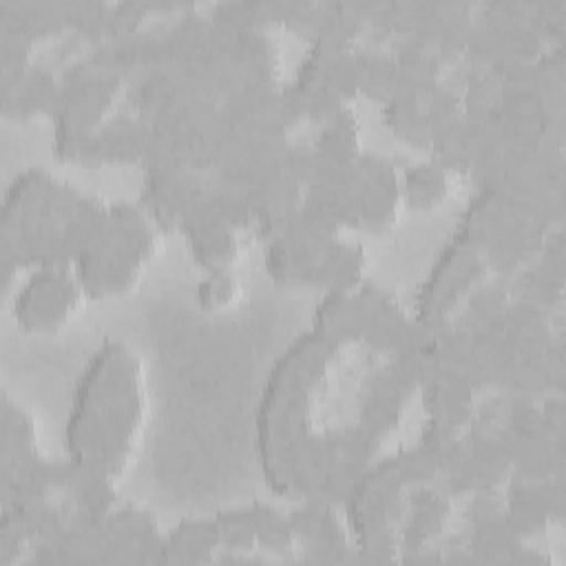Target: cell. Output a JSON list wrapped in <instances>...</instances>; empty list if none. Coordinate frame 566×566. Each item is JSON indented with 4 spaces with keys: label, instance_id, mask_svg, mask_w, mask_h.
<instances>
[{
    "label": "cell",
    "instance_id": "6da1fadb",
    "mask_svg": "<svg viewBox=\"0 0 566 566\" xmlns=\"http://www.w3.org/2000/svg\"><path fill=\"white\" fill-rule=\"evenodd\" d=\"M336 349L312 329L274 363L256 411V449L265 482L285 497H314L325 471L338 460L336 429L314 431L312 396L325 380Z\"/></svg>",
    "mask_w": 566,
    "mask_h": 566
},
{
    "label": "cell",
    "instance_id": "7a4b0ae2",
    "mask_svg": "<svg viewBox=\"0 0 566 566\" xmlns=\"http://www.w3.org/2000/svg\"><path fill=\"white\" fill-rule=\"evenodd\" d=\"M144 413L139 360L106 338L82 371L64 427L69 458L99 475L124 471Z\"/></svg>",
    "mask_w": 566,
    "mask_h": 566
},
{
    "label": "cell",
    "instance_id": "3957f363",
    "mask_svg": "<svg viewBox=\"0 0 566 566\" xmlns=\"http://www.w3.org/2000/svg\"><path fill=\"white\" fill-rule=\"evenodd\" d=\"M122 77L93 69L88 57H82L64 69L60 77V108L53 117V153L64 161H77L82 142L93 135L104 122Z\"/></svg>",
    "mask_w": 566,
    "mask_h": 566
},
{
    "label": "cell",
    "instance_id": "277c9868",
    "mask_svg": "<svg viewBox=\"0 0 566 566\" xmlns=\"http://www.w3.org/2000/svg\"><path fill=\"white\" fill-rule=\"evenodd\" d=\"M484 268L486 263L482 252L453 232L418 290L416 318L433 327H442L460 296L480 283Z\"/></svg>",
    "mask_w": 566,
    "mask_h": 566
},
{
    "label": "cell",
    "instance_id": "5b68a950",
    "mask_svg": "<svg viewBox=\"0 0 566 566\" xmlns=\"http://www.w3.org/2000/svg\"><path fill=\"white\" fill-rule=\"evenodd\" d=\"M356 296L363 314V338L374 349L387 354L418 352L431 345L442 327L422 323L420 318H409L398 301L376 283H360Z\"/></svg>",
    "mask_w": 566,
    "mask_h": 566
},
{
    "label": "cell",
    "instance_id": "8992f818",
    "mask_svg": "<svg viewBox=\"0 0 566 566\" xmlns=\"http://www.w3.org/2000/svg\"><path fill=\"white\" fill-rule=\"evenodd\" d=\"M80 283L66 268H35L13 301V314L24 329L51 332L77 305Z\"/></svg>",
    "mask_w": 566,
    "mask_h": 566
},
{
    "label": "cell",
    "instance_id": "52a82bcc",
    "mask_svg": "<svg viewBox=\"0 0 566 566\" xmlns=\"http://www.w3.org/2000/svg\"><path fill=\"white\" fill-rule=\"evenodd\" d=\"M566 511V480L544 478V480H524L513 475L504 515L511 528L520 535H537L546 531L553 520H564Z\"/></svg>",
    "mask_w": 566,
    "mask_h": 566
},
{
    "label": "cell",
    "instance_id": "ba28073f",
    "mask_svg": "<svg viewBox=\"0 0 566 566\" xmlns=\"http://www.w3.org/2000/svg\"><path fill=\"white\" fill-rule=\"evenodd\" d=\"M206 190L208 184L190 170L146 172L139 203L159 230L172 232L201 203Z\"/></svg>",
    "mask_w": 566,
    "mask_h": 566
},
{
    "label": "cell",
    "instance_id": "9c48e42d",
    "mask_svg": "<svg viewBox=\"0 0 566 566\" xmlns=\"http://www.w3.org/2000/svg\"><path fill=\"white\" fill-rule=\"evenodd\" d=\"M358 228L382 232L394 221L400 197V177L394 164L380 155H358Z\"/></svg>",
    "mask_w": 566,
    "mask_h": 566
},
{
    "label": "cell",
    "instance_id": "30bf717a",
    "mask_svg": "<svg viewBox=\"0 0 566 566\" xmlns=\"http://www.w3.org/2000/svg\"><path fill=\"white\" fill-rule=\"evenodd\" d=\"M287 517L294 539L303 544L312 562H354V546L329 504L305 500Z\"/></svg>",
    "mask_w": 566,
    "mask_h": 566
},
{
    "label": "cell",
    "instance_id": "8fae6325",
    "mask_svg": "<svg viewBox=\"0 0 566 566\" xmlns=\"http://www.w3.org/2000/svg\"><path fill=\"white\" fill-rule=\"evenodd\" d=\"M150 130V124L139 115L113 117L82 142L77 161L84 166H99L104 161L142 164Z\"/></svg>",
    "mask_w": 566,
    "mask_h": 566
},
{
    "label": "cell",
    "instance_id": "7c38bea8",
    "mask_svg": "<svg viewBox=\"0 0 566 566\" xmlns=\"http://www.w3.org/2000/svg\"><path fill=\"white\" fill-rule=\"evenodd\" d=\"M179 230L186 234L195 261L206 270L228 268L237 254L234 230L214 214L208 190L201 203L184 219Z\"/></svg>",
    "mask_w": 566,
    "mask_h": 566
},
{
    "label": "cell",
    "instance_id": "4fadbf2b",
    "mask_svg": "<svg viewBox=\"0 0 566 566\" xmlns=\"http://www.w3.org/2000/svg\"><path fill=\"white\" fill-rule=\"evenodd\" d=\"M294 80L303 86H321L334 93L340 102L352 99L358 93L354 49L318 42L310 44Z\"/></svg>",
    "mask_w": 566,
    "mask_h": 566
},
{
    "label": "cell",
    "instance_id": "5bb4252c",
    "mask_svg": "<svg viewBox=\"0 0 566 566\" xmlns=\"http://www.w3.org/2000/svg\"><path fill=\"white\" fill-rule=\"evenodd\" d=\"M73 265L80 287L93 298L128 290L135 283L142 268L135 261L115 252L108 243L86 250L75 259Z\"/></svg>",
    "mask_w": 566,
    "mask_h": 566
},
{
    "label": "cell",
    "instance_id": "9a60e30c",
    "mask_svg": "<svg viewBox=\"0 0 566 566\" xmlns=\"http://www.w3.org/2000/svg\"><path fill=\"white\" fill-rule=\"evenodd\" d=\"M142 203L115 201L108 206V245L142 265L155 250V228Z\"/></svg>",
    "mask_w": 566,
    "mask_h": 566
},
{
    "label": "cell",
    "instance_id": "2e32d148",
    "mask_svg": "<svg viewBox=\"0 0 566 566\" xmlns=\"http://www.w3.org/2000/svg\"><path fill=\"white\" fill-rule=\"evenodd\" d=\"M449 497L427 489L413 486L407 493V520L398 533V546L405 555L422 548L433 535H438L449 520Z\"/></svg>",
    "mask_w": 566,
    "mask_h": 566
},
{
    "label": "cell",
    "instance_id": "e0dca14e",
    "mask_svg": "<svg viewBox=\"0 0 566 566\" xmlns=\"http://www.w3.org/2000/svg\"><path fill=\"white\" fill-rule=\"evenodd\" d=\"M312 332L334 349L363 338V314L356 290H329L314 310Z\"/></svg>",
    "mask_w": 566,
    "mask_h": 566
},
{
    "label": "cell",
    "instance_id": "ac0fdd59",
    "mask_svg": "<svg viewBox=\"0 0 566 566\" xmlns=\"http://www.w3.org/2000/svg\"><path fill=\"white\" fill-rule=\"evenodd\" d=\"M473 387L458 374L442 371L438 378L422 387V405L427 420L460 429L473 416Z\"/></svg>",
    "mask_w": 566,
    "mask_h": 566
},
{
    "label": "cell",
    "instance_id": "d6986e66",
    "mask_svg": "<svg viewBox=\"0 0 566 566\" xmlns=\"http://www.w3.org/2000/svg\"><path fill=\"white\" fill-rule=\"evenodd\" d=\"M517 217L520 214H515L497 195L478 190L467 203L455 232L475 250L484 252Z\"/></svg>",
    "mask_w": 566,
    "mask_h": 566
},
{
    "label": "cell",
    "instance_id": "ffe728a7",
    "mask_svg": "<svg viewBox=\"0 0 566 566\" xmlns=\"http://www.w3.org/2000/svg\"><path fill=\"white\" fill-rule=\"evenodd\" d=\"M546 232L517 217L484 252V263L491 265L502 279L537 259Z\"/></svg>",
    "mask_w": 566,
    "mask_h": 566
},
{
    "label": "cell",
    "instance_id": "44dd1931",
    "mask_svg": "<svg viewBox=\"0 0 566 566\" xmlns=\"http://www.w3.org/2000/svg\"><path fill=\"white\" fill-rule=\"evenodd\" d=\"M66 24L64 2L53 0H4L0 2V31L18 33L33 42L53 35Z\"/></svg>",
    "mask_w": 566,
    "mask_h": 566
},
{
    "label": "cell",
    "instance_id": "7402d4cb",
    "mask_svg": "<svg viewBox=\"0 0 566 566\" xmlns=\"http://www.w3.org/2000/svg\"><path fill=\"white\" fill-rule=\"evenodd\" d=\"M500 329L513 356H542L555 334L551 314L515 298H511Z\"/></svg>",
    "mask_w": 566,
    "mask_h": 566
},
{
    "label": "cell",
    "instance_id": "603a6c76",
    "mask_svg": "<svg viewBox=\"0 0 566 566\" xmlns=\"http://www.w3.org/2000/svg\"><path fill=\"white\" fill-rule=\"evenodd\" d=\"M60 108V80L44 66L33 64L18 91L2 95V115L7 119L24 122L33 115L55 117Z\"/></svg>",
    "mask_w": 566,
    "mask_h": 566
},
{
    "label": "cell",
    "instance_id": "cb8c5ba5",
    "mask_svg": "<svg viewBox=\"0 0 566 566\" xmlns=\"http://www.w3.org/2000/svg\"><path fill=\"white\" fill-rule=\"evenodd\" d=\"M219 546L221 537L214 517L181 520L164 535V564L210 562Z\"/></svg>",
    "mask_w": 566,
    "mask_h": 566
},
{
    "label": "cell",
    "instance_id": "d4e9b609",
    "mask_svg": "<svg viewBox=\"0 0 566 566\" xmlns=\"http://www.w3.org/2000/svg\"><path fill=\"white\" fill-rule=\"evenodd\" d=\"M0 469H13L38 453L33 420L4 391L0 398Z\"/></svg>",
    "mask_w": 566,
    "mask_h": 566
},
{
    "label": "cell",
    "instance_id": "484cf974",
    "mask_svg": "<svg viewBox=\"0 0 566 566\" xmlns=\"http://www.w3.org/2000/svg\"><path fill=\"white\" fill-rule=\"evenodd\" d=\"M511 298L524 301L533 307H539L546 314H553L564 298V276L551 272L537 259L506 276Z\"/></svg>",
    "mask_w": 566,
    "mask_h": 566
},
{
    "label": "cell",
    "instance_id": "4316f807",
    "mask_svg": "<svg viewBox=\"0 0 566 566\" xmlns=\"http://www.w3.org/2000/svg\"><path fill=\"white\" fill-rule=\"evenodd\" d=\"M356 64V86L367 97L380 102L382 106L394 95L396 84V60L394 53H387L376 46L354 49Z\"/></svg>",
    "mask_w": 566,
    "mask_h": 566
},
{
    "label": "cell",
    "instance_id": "83f0119b",
    "mask_svg": "<svg viewBox=\"0 0 566 566\" xmlns=\"http://www.w3.org/2000/svg\"><path fill=\"white\" fill-rule=\"evenodd\" d=\"M365 252L358 243L334 239L325 250L318 268V287L323 290H354L360 283Z\"/></svg>",
    "mask_w": 566,
    "mask_h": 566
},
{
    "label": "cell",
    "instance_id": "f1b7e54d",
    "mask_svg": "<svg viewBox=\"0 0 566 566\" xmlns=\"http://www.w3.org/2000/svg\"><path fill=\"white\" fill-rule=\"evenodd\" d=\"M314 148L321 164H352L358 159V126L349 108H343L334 119L323 124Z\"/></svg>",
    "mask_w": 566,
    "mask_h": 566
},
{
    "label": "cell",
    "instance_id": "f546056e",
    "mask_svg": "<svg viewBox=\"0 0 566 566\" xmlns=\"http://www.w3.org/2000/svg\"><path fill=\"white\" fill-rule=\"evenodd\" d=\"M265 502H250L237 509L219 511L214 515L221 546L230 553H248L256 544V524L265 511Z\"/></svg>",
    "mask_w": 566,
    "mask_h": 566
},
{
    "label": "cell",
    "instance_id": "4dcf8cb0",
    "mask_svg": "<svg viewBox=\"0 0 566 566\" xmlns=\"http://www.w3.org/2000/svg\"><path fill=\"white\" fill-rule=\"evenodd\" d=\"M511 303V292L506 279H493V281H480L469 294L467 310L460 316L464 323L471 327H482V325H500L506 307Z\"/></svg>",
    "mask_w": 566,
    "mask_h": 566
},
{
    "label": "cell",
    "instance_id": "1f68e13d",
    "mask_svg": "<svg viewBox=\"0 0 566 566\" xmlns=\"http://www.w3.org/2000/svg\"><path fill=\"white\" fill-rule=\"evenodd\" d=\"M400 192L411 208H431L447 195L444 170L433 159L411 164L400 177Z\"/></svg>",
    "mask_w": 566,
    "mask_h": 566
},
{
    "label": "cell",
    "instance_id": "d6a6232c",
    "mask_svg": "<svg viewBox=\"0 0 566 566\" xmlns=\"http://www.w3.org/2000/svg\"><path fill=\"white\" fill-rule=\"evenodd\" d=\"M387 126L407 144L418 148H431V126L424 113V102L394 99L385 106Z\"/></svg>",
    "mask_w": 566,
    "mask_h": 566
},
{
    "label": "cell",
    "instance_id": "836d02e7",
    "mask_svg": "<svg viewBox=\"0 0 566 566\" xmlns=\"http://www.w3.org/2000/svg\"><path fill=\"white\" fill-rule=\"evenodd\" d=\"M104 522H106V531L111 537H117V539H124V542L137 546V557H139V544L159 533L157 520L153 517V513H148L135 504L113 506L104 515Z\"/></svg>",
    "mask_w": 566,
    "mask_h": 566
},
{
    "label": "cell",
    "instance_id": "e575fe53",
    "mask_svg": "<svg viewBox=\"0 0 566 566\" xmlns=\"http://www.w3.org/2000/svg\"><path fill=\"white\" fill-rule=\"evenodd\" d=\"M113 478L99 475L88 469L80 482L64 495L73 511H82L88 515H106L115 506V489L111 484Z\"/></svg>",
    "mask_w": 566,
    "mask_h": 566
},
{
    "label": "cell",
    "instance_id": "d590c367",
    "mask_svg": "<svg viewBox=\"0 0 566 566\" xmlns=\"http://www.w3.org/2000/svg\"><path fill=\"white\" fill-rule=\"evenodd\" d=\"M208 199H210V208L214 210V214L232 230H243V228L254 226V212H252L245 190L212 181V184H208Z\"/></svg>",
    "mask_w": 566,
    "mask_h": 566
},
{
    "label": "cell",
    "instance_id": "8d00e7d4",
    "mask_svg": "<svg viewBox=\"0 0 566 566\" xmlns=\"http://www.w3.org/2000/svg\"><path fill=\"white\" fill-rule=\"evenodd\" d=\"M369 464H358V462H352V460H343L338 458L323 475L314 497L310 500H318V502H325L329 506L334 504H345L347 497L352 495V491L356 489L360 475L365 473Z\"/></svg>",
    "mask_w": 566,
    "mask_h": 566
},
{
    "label": "cell",
    "instance_id": "74e56055",
    "mask_svg": "<svg viewBox=\"0 0 566 566\" xmlns=\"http://www.w3.org/2000/svg\"><path fill=\"white\" fill-rule=\"evenodd\" d=\"M418 444L433 458L440 473H444L464 453V444L458 431L444 424H438L433 420H424Z\"/></svg>",
    "mask_w": 566,
    "mask_h": 566
},
{
    "label": "cell",
    "instance_id": "f35d334b",
    "mask_svg": "<svg viewBox=\"0 0 566 566\" xmlns=\"http://www.w3.org/2000/svg\"><path fill=\"white\" fill-rule=\"evenodd\" d=\"M106 2L97 0H71L64 2L66 24L73 27L77 33L88 38L91 42L99 44L106 40V18H108Z\"/></svg>",
    "mask_w": 566,
    "mask_h": 566
},
{
    "label": "cell",
    "instance_id": "ab89813d",
    "mask_svg": "<svg viewBox=\"0 0 566 566\" xmlns=\"http://www.w3.org/2000/svg\"><path fill=\"white\" fill-rule=\"evenodd\" d=\"M402 405L405 402H400V400L365 391L358 422L363 427H367L371 433H376L378 438H382V436L396 431V427L400 424Z\"/></svg>",
    "mask_w": 566,
    "mask_h": 566
},
{
    "label": "cell",
    "instance_id": "60d3db41",
    "mask_svg": "<svg viewBox=\"0 0 566 566\" xmlns=\"http://www.w3.org/2000/svg\"><path fill=\"white\" fill-rule=\"evenodd\" d=\"M400 482L405 489L413 486H424L429 484L440 471L433 462V458L416 442L413 447H405L394 455Z\"/></svg>",
    "mask_w": 566,
    "mask_h": 566
},
{
    "label": "cell",
    "instance_id": "b9f144b4",
    "mask_svg": "<svg viewBox=\"0 0 566 566\" xmlns=\"http://www.w3.org/2000/svg\"><path fill=\"white\" fill-rule=\"evenodd\" d=\"M380 440L376 433H371L367 427L352 424L336 429V444H338V458L352 460L358 464H371L374 455L378 453Z\"/></svg>",
    "mask_w": 566,
    "mask_h": 566
},
{
    "label": "cell",
    "instance_id": "7bdbcfd3",
    "mask_svg": "<svg viewBox=\"0 0 566 566\" xmlns=\"http://www.w3.org/2000/svg\"><path fill=\"white\" fill-rule=\"evenodd\" d=\"M256 544L272 551H290L294 544V533L290 526V517L279 513L274 506H265L259 524H256Z\"/></svg>",
    "mask_w": 566,
    "mask_h": 566
},
{
    "label": "cell",
    "instance_id": "ee69618b",
    "mask_svg": "<svg viewBox=\"0 0 566 566\" xmlns=\"http://www.w3.org/2000/svg\"><path fill=\"white\" fill-rule=\"evenodd\" d=\"M234 290L237 281L228 268L208 270L197 287V301L201 303V307H221L234 296Z\"/></svg>",
    "mask_w": 566,
    "mask_h": 566
},
{
    "label": "cell",
    "instance_id": "f6af8a7d",
    "mask_svg": "<svg viewBox=\"0 0 566 566\" xmlns=\"http://www.w3.org/2000/svg\"><path fill=\"white\" fill-rule=\"evenodd\" d=\"M544 424L548 429V433L553 438H564V429H566V407H564V398L562 394H548L544 398V402L539 405Z\"/></svg>",
    "mask_w": 566,
    "mask_h": 566
},
{
    "label": "cell",
    "instance_id": "bcb514c9",
    "mask_svg": "<svg viewBox=\"0 0 566 566\" xmlns=\"http://www.w3.org/2000/svg\"><path fill=\"white\" fill-rule=\"evenodd\" d=\"M29 546L31 542L18 528L0 524V564L15 562Z\"/></svg>",
    "mask_w": 566,
    "mask_h": 566
}]
</instances>
